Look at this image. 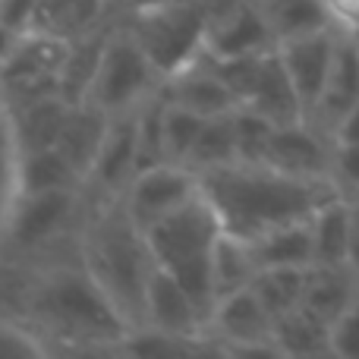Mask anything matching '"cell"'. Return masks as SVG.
<instances>
[{
	"instance_id": "obj_1",
	"label": "cell",
	"mask_w": 359,
	"mask_h": 359,
	"mask_svg": "<svg viewBox=\"0 0 359 359\" xmlns=\"http://www.w3.org/2000/svg\"><path fill=\"white\" fill-rule=\"evenodd\" d=\"M6 316L35 328L50 353H117L133 331L82 265L79 252L25 265Z\"/></svg>"
},
{
	"instance_id": "obj_2",
	"label": "cell",
	"mask_w": 359,
	"mask_h": 359,
	"mask_svg": "<svg viewBox=\"0 0 359 359\" xmlns=\"http://www.w3.org/2000/svg\"><path fill=\"white\" fill-rule=\"evenodd\" d=\"M202 192L215 205L224 233L243 243L284 227V224L309 221L322 205L341 198V186L331 177H293L271 164L230 161L198 174Z\"/></svg>"
},
{
	"instance_id": "obj_3",
	"label": "cell",
	"mask_w": 359,
	"mask_h": 359,
	"mask_svg": "<svg viewBox=\"0 0 359 359\" xmlns=\"http://www.w3.org/2000/svg\"><path fill=\"white\" fill-rule=\"evenodd\" d=\"M79 259L133 331L145 328V297L158 262L123 198L95 202L79 233Z\"/></svg>"
},
{
	"instance_id": "obj_4",
	"label": "cell",
	"mask_w": 359,
	"mask_h": 359,
	"mask_svg": "<svg viewBox=\"0 0 359 359\" xmlns=\"http://www.w3.org/2000/svg\"><path fill=\"white\" fill-rule=\"evenodd\" d=\"M88 211H92V196L86 186L22 192L0 243V262L41 265L50 259L76 255Z\"/></svg>"
},
{
	"instance_id": "obj_5",
	"label": "cell",
	"mask_w": 359,
	"mask_h": 359,
	"mask_svg": "<svg viewBox=\"0 0 359 359\" xmlns=\"http://www.w3.org/2000/svg\"><path fill=\"white\" fill-rule=\"evenodd\" d=\"M221 233V217H217L215 205L205 198V192L192 196L186 205L170 211L168 217L145 227V240H149L155 262L192 293V299L202 306L208 318L217 303L211 252H215Z\"/></svg>"
},
{
	"instance_id": "obj_6",
	"label": "cell",
	"mask_w": 359,
	"mask_h": 359,
	"mask_svg": "<svg viewBox=\"0 0 359 359\" xmlns=\"http://www.w3.org/2000/svg\"><path fill=\"white\" fill-rule=\"evenodd\" d=\"M215 0H177L142 13H120L126 29L136 35L161 76H170L192 63L205 50Z\"/></svg>"
},
{
	"instance_id": "obj_7",
	"label": "cell",
	"mask_w": 359,
	"mask_h": 359,
	"mask_svg": "<svg viewBox=\"0 0 359 359\" xmlns=\"http://www.w3.org/2000/svg\"><path fill=\"white\" fill-rule=\"evenodd\" d=\"M161 69L151 63V57L136 41V35L126 29L123 16H117L86 101L107 114L133 111L145 98H151L161 88Z\"/></svg>"
},
{
	"instance_id": "obj_8",
	"label": "cell",
	"mask_w": 359,
	"mask_h": 359,
	"mask_svg": "<svg viewBox=\"0 0 359 359\" xmlns=\"http://www.w3.org/2000/svg\"><path fill=\"white\" fill-rule=\"evenodd\" d=\"M69 41L44 32H22L10 57L0 67V98L4 107L32 104L48 95H60V69L67 63Z\"/></svg>"
},
{
	"instance_id": "obj_9",
	"label": "cell",
	"mask_w": 359,
	"mask_h": 359,
	"mask_svg": "<svg viewBox=\"0 0 359 359\" xmlns=\"http://www.w3.org/2000/svg\"><path fill=\"white\" fill-rule=\"evenodd\" d=\"M274 316L265 309L252 287L227 293L215 303L205 334L221 344L224 356H280L274 347Z\"/></svg>"
},
{
	"instance_id": "obj_10",
	"label": "cell",
	"mask_w": 359,
	"mask_h": 359,
	"mask_svg": "<svg viewBox=\"0 0 359 359\" xmlns=\"http://www.w3.org/2000/svg\"><path fill=\"white\" fill-rule=\"evenodd\" d=\"M274 48H278V35L259 0H215L208 35H205V50L215 60L265 54Z\"/></svg>"
},
{
	"instance_id": "obj_11",
	"label": "cell",
	"mask_w": 359,
	"mask_h": 359,
	"mask_svg": "<svg viewBox=\"0 0 359 359\" xmlns=\"http://www.w3.org/2000/svg\"><path fill=\"white\" fill-rule=\"evenodd\" d=\"M198 192H202V183H198V174L189 164L164 161L139 170L133 177V183L123 192V205L133 221L145 230L155 221L168 217L170 211H177L180 205H186Z\"/></svg>"
},
{
	"instance_id": "obj_12",
	"label": "cell",
	"mask_w": 359,
	"mask_h": 359,
	"mask_svg": "<svg viewBox=\"0 0 359 359\" xmlns=\"http://www.w3.org/2000/svg\"><path fill=\"white\" fill-rule=\"evenodd\" d=\"M136 111H120L111 114L104 142L98 149L92 170H88L86 189L95 202H107V198H123L126 186L139 174V136H136Z\"/></svg>"
},
{
	"instance_id": "obj_13",
	"label": "cell",
	"mask_w": 359,
	"mask_h": 359,
	"mask_svg": "<svg viewBox=\"0 0 359 359\" xmlns=\"http://www.w3.org/2000/svg\"><path fill=\"white\" fill-rule=\"evenodd\" d=\"M337 44H341V32L334 25H325V29L306 32V35L287 38L278 44V54L284 60L287 73H290L293 86H297L306 117L312 114V107L318 104L325 92V82H328L331 67H334Z\"/></svg>"
},
{
	"instance_id": "obj_14",
	"label": "cell",
	"mask_w": 359,
	"mask_h": 359,
	"mask_svg": "<svg viewBox=\"0 0 359 359\" xmlns=\"http://www.w3.org/2000/svg\"><path fill=\"white\" fill-rule=\"evenodd\" d=\"M262 164H271V168L293 177L325 180L331 177V164H334V139L309 120L284 123L274 130Z\"/></svg>"
},
{
	"instance_id": "obj_15",
	"label": "cell",
	"mask_w": 359,
	"mask_h": 359,
	"mask_svg": "<svg viewBox=\"0 0 359 359\" xmlns=\"http://www.w3.org/2000/svg\"><path fill=\"white\" fill-rule=\"evenodd\" d=\"M161 95L177 107L196 111L202 117H215V114H227L233 107H240L236 95L230 92V86L221 79L215 67V57L208 50L196 57L192 63H186L183 69L164 76Z\"/></svg>"
},
{
	"instance_id": "obj_16",
	"label": "cell",
	"mask_w": 359,
	"mask_h": 359,
	"mask_svg": "<svg viewBox=\"0 0 359 359\" xmlns=\"http://www.w3.org/2000/svg\"><path fill=\"white\" fill-rule=\"evenodd\" d=\"M145 328L168 331V334H205L208 316L192 299V293L164 271L161 265L155 268L149 280V297H145Z\"/></svg>"
},
{
	"instance_id": "obj_17",
	"label": "cell",
	"mask_w": 359,
	"mask_h": 359,
	"mask_svg": "<svg viewBox=\"0 0 359 359\" xmlns=\"http://www.w3.org/2000/svg\"><path fill=\"white\" fill-rule=\"evenodd\" d=\"M243 104L255 107V111L265 114V117L274 120L278 126L306 120V107H303V101H299V92H297V86H293L290 73H287L284 60H280L278 48L265 50V54L259 57L252 86H249Z\"/></svg>"
},
{
	"instance_id": "obj_18",
	"label": "cell",
	"mask_w": 359,
	"mask_h": 359,
	"mask_svg": "<svg viewBox=\"0 0 359 359\" xmlns=\"http://www.w3.org/2000/svg\"><path fill=\"white\" fill-rule=\"evenodd\" d=\"M353 104H359V41L353 35L341 32V44H337L334 67H331V76L325 82V92L306 120L334 139V126L341 123L344 114Z\"/></svg>"
},
{
	"instance_id": "obj_19",
	"label": "cell",
	"mask_w": 359,
	"mask_h": 359,
	"mask_svg": "<svg viewBox=\"0 0 359 359\" xmlns=\"http://www.w3.org/2000/svg\"><path fill=\"white\" fill-rule=\"evenodd\" d=\"M117 13L114 0H38L35 19L29 32H44V35L76 41V38L95 32Z\"/></svg>"
},
{
	"instance_id": "obj_20",
	"label": "cell",
	"mask_w": 359,
	"mask_h": 359,
	"mask_svg": "<svg viewBox=\"0 0 359 359\" xmlns=\"http://www.w3.org/2000/svg\"><path fill=\"white\" fill-rule=\"evenodd\" d=\"M107 123H111V114L88 104V101L69 107L67 123H63L60 139H57V149L67 155V161L79 170L82 180H88V170H92L95 158H98Z\"/></svg>"
},
{
	"instance_id": "obj_21",
	"label": "cell",
	"mask_w": 359,
	"mask_h": 359,
	"mask_svg": "<svg viewBox=\"0 0 359 359\" xmlns=\"http://www.w3.org/2000/svg\"><path fill=\"white\" fill-rule=\"evenodd\" d=\"M117 16H120V10L114 13L104 25H98L95 32H88V35L69 41L67 63H63V69H60V95L69 101V104H82V101L88 98V88H92V82H95V73H98V63H101V54H104L107 35H111Z\"/></svg>"
},
{
	"instance_id": "obj_22",
	"label": "cell",
	"mask_w": 359,
	"mask_h": 359,
	"mask_svg": "<svg viewBox=\"0 0 359 359\" xmlns=\"http://www.w3.org/2000/svg\"><path fill=\"white\" fill-rule=\"evenodd\" d=\"M69 107L73 104H69L63 95H48V98H41V101H32V104L6 111L13 120V130H16L19 149L22 151L54 149L57 139H60L63 123H67Z\"/></svg>"
},
{
	"instance_id": "obj_23",
	"label": "cell",
	"mask_w": 359,
	"mask_h": 359,
	"mask_svg": "<svg viewBox=\"0 0 359 359\" xmlns=\"http://www.w3.org/2000/svg\"><path fill=\"white\" fill-rule=\"evenodd\" d=\"M359 299V278L353 265H312L309 284H306L303 306L322 316L325 322H334L344 309H350Z\"/></svg>"
},
{
	"instance_id": "obj_24",
	"label": "cell",
	"mask_w": 359,
	"mask_h": 359,
	"mask_svg": "<svg viewBox=\"0 0 359 359\" xmlns=\"http://www.w3.org/2000/svg\"><path fill=\"white\" fill-rule=\"evenodd\" d=\"M271 337L280 356H331V325L306 306L274 318Z\"/></svg>"
},
{
	"instance_id": "obj_25",
	"label": "cell",
	"mask_w": 359,
	"mask_h": 359,
	"mask_svg": "<svg viewBox=\"0 0 359 359\" xmlns=\"http://www.w3.org/2000/svg\"><path fill=\"white\" fill-rule=\"evenodd\" d=\"M252 259L259 268H309L316 265V246H312V217L309 221L284 224L271 233L249 243Z\"/></svg>"
},
{
	"instance_id": "obj_26",
	"label": "cell",
	"mask_w": 359,
	"mask_h": 359,
	"mask_svg": "<svg viewBox=\"0 0 359 359\" xmlns=\"http://www.w3.org/2000/svg\"><path fill=\"white\" fill-rule=\"evenodd\" d=\"M312 246H316V265H350L353 221L347 196L331 198L312 215Z\"/></svg>"
},
{
	"instance_id": "obj_27",
	"label": "cell",
	"mask_w": 359,
	"mask_h": 359,
	"mask_svg": "<svg viewBox=\"0 0 359 359\" xmlns=\"http://www.w3.org/2000/svg\"><path fill=\"white\" fill-rule=\"evenodd\" d=\"M211 274H215V297H227V293H236L243 287H252L255 274H259V265L252 259V249L249 243L236 240L230 233H221L215 252H211Z\"/></svg>"
},
{
	"instance_id": "obj_28",
	"label": "cell",
	"mask_w": 359,
	"mask_h": 359,
	"mask_svg": "<svg viewBox=\"0 0 359 359\" xmlns=\"http://www.w3.org/2000/svg\"><path fill=\"white\" fill-rule=\"evenodd\" d=\"M19 198H22V149L10 114H0V243L13 221Z\"/></svg>"
},
{
	"instance_id": "obj_29",
	"label": "cell",
	"mask_w": 359,
	"mask_h": 359,
	"mask_svg": "<svg viewBox=\"0 0 359 359\" xmlns=\"http://www.w3.org/2000/svg\"><path fill=\"white\" fill-rule=\"evenodd\" d=\"M312 268V265H309ZM309 268H259L252 280V290L259 293V299L265 303V309L274 318L284 312L303 306L306 284H309Z\"/></svg>"
},
{
	"instance_id": "obj_30",
	"label": "cell",
	"mask_w": 359,
	"mask_h": 359,
	"mask_svg": "<svg viewBox=\"0 0 359 359\" xmlns=\"http://www.w3.org/2000/svg\"><path fill=\"white\" fill-rule=\"evenodd\" d=\"M233 111H236V107H233ZM233 111L215 114V117H205V126H202V133H198L196 145H192L189 161H186L192 170H196V174L236 161V126H233Z\"/></svg>"
},
{
	"instance_id": "obj_31",
	"label": "cell",
	"mask_w": 359,
	"mask_h": 359,
	"mask_svg": "<svg viewBox=\"0 0 359 359\" xmlns=\"http://www.w3.org/2000/svg\"><path fill=\"white\" fill-rule=\"evenodd\" d=\"M69 186H86V180L57 145L41 151H22V192L69 189Z\"/></svg>"
},
{
	"instance_id": "obj_32",
	"label": "cell",
	"mask_w": 359,
	"mask_h": 359,
	"mask_svg": "<svg viewBox=\"0 0 359 359\" xmlns=\"http://www.w3.org/2000/svg\"><path fill=\"white\" fill-rule=\"evenodd\" d=\"M259 4L265 10L268 22H271L274 35H278V44L287 41V38L331 25L322 0H259Z\"/></svg>"
},
{
	"instance_id": "obj_33",
	"label": "cell",
	"mask_w": 359,
	"mask_h": 359,
	"mask_svg": "<svg viewBox=\"0 0 359 359\" xmlns=\"http://www.w3.org/2000/svg\"><path fill=\"white\" fill-rule=\"evenodd\" d=\"M233 126H236V161L243 164H262L265 161L268 142H271L278 123L259 114L255 107L240 104L233 111Z\"/></svg>"
},
{
	"instance_id": "obj_34",
	"label": "cell",
	"mask_w": 359,
	"mask_h": 359,
	"mask_svg": "<svg viewBox=\"0 0 359 359\" xmlns=\"http://www.w3.org/2000/svg\"><path fill=\"white\" fill-rule=\"evenodd\" d=\"M205 126V117L196 111H186L168 101V114H164V142H168V161L186 164L192 155L198 133Z\"/></svg>"
},
{
	"instance_id": "obj_35",
	"label": "cell",
	"mask_w": 359,
	"mask_h": 359,
	"mask_svg": "<svg viewBox=\"0 0 359 359\" xmlns=\"http://www.w3.org/2000/svg\"><path fill=\"white\" fill-rule=\"evenodd\" d=\"M48 344L16 316L0 312V356H48Z\"/></svg>"
},
{
	"instance_id": "obj_36",
	"label": "cell",
	"mask_w": 359,
	"mask_h": 359,
	"mask_svg": "<svg viewBox=\"0 0 359 359\" xmlns=\"http://www.w3.org/2000/svg\"><path fill=\"white\" fill-rule=\"evenodd\" d=\"M331 356L359 359V299L331 322Z\"/></svg>"
},
{
	"instance_id": "obj_37",
	"label": "cell",
	"mask_w": 359,
	"mask_h": 359,
	"mask_svg": "<svg viewBox=\"0 0 359 359\" xmlns=\"http://www.w3.org/2000/svg\"><path fill=\"white\" fill-rule=\"evenodd\" d=\"M331 177L341 186L347 198L359 196V142L334 145V164H331Z\"/></svg>"
},
{
	"instance_id": "obj_38",
	"label": "cell",
	"mask_w": 359,
	"mask_h": 359,
	"mask_svg": "<svg viewBox=\"0 0 359 359\" xmlns=\"http://www.w3.org/2000/svg\"><path fill=\"white\" fill-rule=\"evenodd\" d=\"M35 10H38V0H0V25L22 35V32L32 29Z\"/></svg>"
},
{
	"instance_id": "obj_39",
	"label": "cell",
	"mask_w": 359,
	"mask_h": 359,
	"mask_svg": "<svg viewBox=\"0 0 359 359\" xmlns=\"http://www.w3.org/2000/svg\"><path fill=\"white\" fill-rule=\"evenodd\" d=\"M328 19L344 35H359V0H322Z\"/></svg>"
},
{
	"instance_id": "obj_40",
	"label": "cell",
	"mask_w": 359,
	"mask_h": 359,
	"mask_svg": "<svg viewBox=\"0 0 359 359\" xmlns=\"http://www.w3.org/2000/svg\"><path fill=\"white\" fill-rule=\"evenodd\" d=\"M350 142H359V104H353L344 120L334 126V145H350Z\"/></svg>"
},
{
	"instance_id": "obj_41",
	"label": "cell",
	"mask_w": 359,
	"mask_h": 359,
	"mask_svg": "<svg viewBox=\"0 0 359 359\" xmlns=\"http://www.w3.org/2000/svg\"><path fill=\"white\" fill-rule=\"evenodd\" d=\"M350 221H353V246H350V265L359 278V196L350 198Z\"/></svg>"
},
{
	"instance_id": "obj_42",
	"label": "cell",
	"mask_w": 359,
	"mask_h": 359,
	"mask_svg": "<svg viewBox=\"0 0 359 359\" xmlns=\"http://www.w3.org/2000/svg\"><path fill=\"white\" fill-rule=\"evenodd\" d=\"M168 4H177V0H126L120 6V13H142V10H155V6H168Z\"/></svg>"
},
{
	"instance_id": "obj_43",
	"label": "cell",
	"mask_w": 359,
	"mask_h": 359,
	"mask_svg": "<svg viewBox=\"0 0 359 359\" xmlns=\"http://www.w3.org/2000/svg\"><path fill=\"white\" fill-rule=\"evenodd\" d=\"M16 32H10L6 25H0V67H4V60L10 57V50H13V44H16Z\"/></svg>"
},
{
	"instance_id": "obj_44",
	"label": "cell",
	"mask_w": 359,
	"mask_h": 359,
	"mask_svg": "<svg viewBox=\"0 0 359 359\" xmlns=\"http://www.w3.org/2000/svg\"><path fill=\"white\" fill-rule=\"evenodd\" d=\"M6 111V107H4V98H0V114H4Z\"/></svg>"
},
{
	"instance_id": "obj_45",
	"label": "cell",
	"mask_w": 359,
	"mask_h": 359,
	"mask_svg": "<svg viewBox=\"0 0 359 359\" xmlns=\"http://www.w3.org/2000/svg\"><path fill=\"white\" fill-rule=\"evenodd\" d=\"M353 38H356V41H359V35H353Z\"/></svg>"
}]
</instances>
